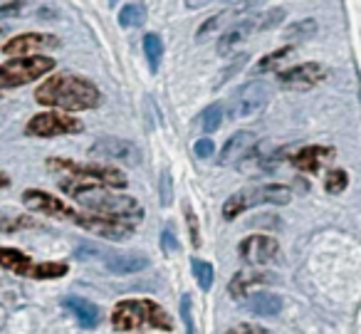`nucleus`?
<instances>
[{
    "mask_svg": "<svg viewBox=\"0 0 361 334\" xmlns=\"http://www.w3.org/2000/svg\"><path fill=\"white\" fill-rule=\"evenodd\" d=\"M317 32V23L314 20H300L295 25H290L285 30V37L287 40H300V37H310Z\"/></svg>",
    "mask_w": 361,
    "mask_h": 334,
    "instance_id": "31",
    "label": "nucleus"
},
{
    "mask_svg": "<svg viewBox=\"0 0 361 334\" xmlns=\"http://www.w3.org/2000/svg\"><path fill=\"white\" fill-rule=\"evenodd\" d=\"M193 154H196L198 159H211V156L216 154V146H213L211 139H198L196 146H193Z\"/></svg>",
    "mask_w": 361,
    "mask_h": 334,
    "instance_id": "35",
    "label": "nucleus"
},
{
    "mask_svg": "<svg viewBox=\"0 0 361 334\" xmlns=\"http://www.w3.org/2000/svg\"><path fill=\"white\" fill-rule=\"evenodd\" d=\"M146 20V6L144 3H126L119 11V23L121 28H139Z\"/></svg>",
    "mask_w": 361,
    "mask_h": 334,
    "instance_id": "23",
    "label": "nucleus"
},
{
    "mask_svg": "<svg viewBox=\"0 0 361 334\" xmlns=\"http://www.w3.org/2000/svg\"><path fill=\"white\" fill-rule=\"evenodd\" d=\"M20 225H32L30 218H11V220H0V230H13L20 228Z\"/></svg>",
    "mask_w": 361,
    "mask_h": 334,
    "instance_id": "39",
    "label": "nucleus"
},
{
    "mask_svg": "<svg viewBox=\"0 0 361 334\" xmlns=\"http://www.w3.org/2000/svg\"><path fill=\"white\" fill-rule=\"evenodd\" d=\"M255 30H260V18L257 16H250V18H245V20L235 23V25L228 28L226 35L218 40V52H221V55H228L231 50H235V45L245 42Z\"/></svg>",
    "mask_w": 361,
    "mask_h": 334,
    "instance_id": "17",
    "label": "nucleus"
},
{
    "mask_svg": "<svg viewBox=\"0 0 361 334\" xmlns=\"http://www.w3.org/2000/svg\"><path fill=\"white\" fill-rule=\"evenodd\" d=\"M329 159H334V149L329 146H305L292 156V164L305 174H319L322 164H326Z\"/></svg>",
    "mask_w": 361,
    "mask_h": 334,
    "instance_id": "18",
    "label": "nucleus"
},
{
    "mask_svg": "<svg viewBox=\"0 0 361 334\" xmlns=\"http://www.w3.org/2000/svg\"><path fill=\"white\" fill-rule=\"evenodd\" d=\"M282 20H285V11H282V8H277V11L267 13V16L262 18V20H260V30H270V28L280 25Z\"/></svg>",
    "mask_w": 361,
    "mask_h": 334,
    "instance_id": "34",
    "label": "nucleus"
},
{
    "mask_svg": "<svg viewBox=\"0 0 361 334\" xmlns=\"http://www.w3.org/2000/svg\"><path fill=\"white\" fill-rule=\"evenodd\" d=\"M238 253H240V258L245 260V263L262 265L277 258L280 245H277V240L270 238V235H247L240 243V248H238Z\"/></svg>",
    "mask_w": 361,
    "mask_h": 334,
    "instance_id": "14",
    "label": "nucleus"
},
{
    "mask_svg": "<svg viewBox=\"0 0 361 334\" xmlns=\"http://www.w3.org/2000/svg\"><path fill=\"white\" fill-rule=\"evenodd\" d=\"M228 334H265V329L257 327V324H238V327L228 329Z\"/></svg>",
    "mask_w": 361,
    "mask_h": 334,
    "instance_id": "38",
    "label": "nucleus"
},
{
    "mask_svg": "<svg viewBox=\"0 0 361 334\" xmlns=\"http://www.w3.org/2000/svg\"><path fill=\"white\" fill-rule=\"evenodd\" d=\"M223 124V105H211L208 109H203L201 114V126L206 134H213L218 131V126Z\"/></svg>",
    "mask_w": 361,
    "mask_h": 334,
    "instance_id": "28",
    "label": "nucleus"
},
{
    "mask_svg": "<svg viewBox=\"0 0 361 334\" xmlns=\"http://www.w3.org/2000/svg\"><path fill=\"white\" fill-rule=\"evenodd\" d=\"M65 193L77 198V203L94 210L97 215L121 220L126 225H134L144 218V208H141V203H136V198L124 193H111L104 186H80V189H70Z\"/></svg>",
    "mask_w": 361,
    "mask_h": 334,
    "instance_id": "2",
    "label": "nucleus"
},
{
    "mask_svg": "<svg viewBox=\"0 0 361 334\" xmlns=\"http://www.w3.org/2000/svg\"><path fill=\"white\" fill-rule=\"evenodd\" d=\"M102 263L109 273L114 275H131V273H141L144 268H149V258L141 253H106L102 250Z\"/></svg>",
    "mask_w": 361,
    "mask_h": 334,
    "instance_id": "15",
    "label": "nucleus"
},
{
    "mask_svg": "<svg viewBox=\"0 0 361 334\" xmlns=\"http://www.w3.org/2000/svg\"><path fill=\"white\" fill-rule=\"evenodd\" d=\"M37 105L57 107L67 112H87L102 105V92L94 82L87 77L72 75V72H60L52 75L37 87L35 92Z\"/></svg>",
    "mask_w": 361,
    "mask_h": 334,
    "instance_id": "1",
    "label": "nucleus"
},
{
    "mask_svg": "<svg viewBox=\"0 0 361 334\" xmlns=\"http://www.w3.org/2000/svg\"><path fill=\"white\" fill-rule=\"evenodd\" d=\"M0 268L11 270L16 275H30L32 260L18 248H0Z\"/></svg>",
    "mask_w": 361,
    "mask_h": 334,
    "instance_id": "22",
    "label": "nucleus"
},
{
    "mask_svg": "<svg viewBox=\"0 0 361 334\" xmlns=\"http://www.w3.org/2000/svg\"><path fill=\"white\" fill-rule=\"evenodd\" d=\"M23 203L30 210H35V213H45V215H50V218L75 220V215H77L65 201H60L57 196L47 193V191H40V189H27L25 193H23Z\"/></svg>",
    "mask_w": 361,
    "mask_h": 334,
    "instance_id": "11",
    "label": "nucleus"
},
{
    "mask_svg": "<svg viewBox=\"0 0 361 334\" xmlns=\"http://www.w3.org/2000/svg\"><path fill=\"white\" fill-rule=\"evenodd\" d=\"M171 201H173V189H171V174H169V171H164V174H161V203L171 205Z\"/></svg>",
    "mask_w": 361,
    "mask_h": 334,
    "instance_id": "36",
    "label": "nucleus"
},
{
    "mask_svg": "<svg viewBox=\"0 0 361 334\" xmlns=\"http://www.w3.org/2000/svg\"><path fill=\"white\" fill-rule=\"evenodd\" d=\"M250 312L260 314V317H275L282 312V297L275 292H255L247 302Z\"/></svg>",
    "mask_w": 361,
    "mask_h": 334,
    "instance_id": "20",
    "label": "nucleus"
},
{
    "mask_svg": "<svg viewBox=\"0 0 361 334\" xmlns=\"http://www.w3.org/2000/svg\"><path fill=\"white\" fill-rule=\"evenodd\" d=\"M270 95H272V90L267 82H260V80L247 82V85H243L240 90L231 97V102H228V117H231L233 121L255 117L257 112L265 109V105L270 102Z\"/></svg>",
    "mask_w": 361,
    "mask_h": 334,
    "instance_id": "7",
    "label": "nucleus"
},
{
    "mask_svg": "<svg viewBox=\"0 0 361 334\" xmlns=\"http://www.w3.org/2000/svg\"><path fill=\"white\" fill-rule=\"evenodd\" d=\"M67 275V265L65 263H40V265H32L30 275L27 278L32 280H60Z\"/></svg>",
    "mask_w": 361,
    "mask_h": 334,
    "instance_id": "25",
    "label": "nucleus"
},
{
    "mask_svg": "<svg viewBox=\"0 0 361 334\" xmlns=\"http://www.w3.org/2000/svg\"><path fill=\"white\" fill-rule=\"evenodd\" d=\"M252 146H257V139L252 131H235V134L226 141V146H223L221 156H218V164L221 166L238 164V161H243L250 154Z\"/></svg>",
    "mask_w": 361,
    "mask_h": 334,
    "instance_id": "16",
    "label": "nucleus"
},
{
    "mask_svg": "<svg viewBox=\"0 0 361 334\" xmlns=\"http://www.w3.org/2000/svg\"><path fill=\"white\" fill-rule=\"evenodd\" d=\"M191 270H193V278L198 280V285H201L203 292H208L213 285V265L206 263V260H191Z\"/></svg>",
    "mask_w": 361,
    "mask_h": 334,
    "instance_id": "27",
    "label": "nucleus"
},
{
    "mask_svg": "<svg viewBox=\"0 0 361 334\" xmlns=\"http://www.w3.org/2000/svg\"><path fill=\"white\" fill-rule=\"evenodd\" d=\"M62 304H65V307L75 314L77 322H80L85 329H94L97 324H99V307H97V304H92L90 299L77 297V294H70V297L62 299Z\"/></svg>",
    "mask_w": 361,
    "mask_h": 334,
    "instance_id": "19",
    "label": "nucleus"
},
{
    "mask_svg": "<svg viewBox=\"0 0 361 334\" xmlns=\"http://www.w3.org/2000/svg\"><path fill=\"white\" fill-rule=\"evenodd\" d=\"M161 248H164L166 255H176V253H178V240L173 238L171 228H166L164 233H161Z\"/></svg>",
    "mask_w": 361,
    "mask_h": 334,
    "instance_id": "37",
    "label": "nucleus"
},
{
    "mask_svg": "<svg viewBox=\"0 0 361 334\" xmlns=\"http://www.w3.org/2000/svg\"><path fill=\"white\" fill-rule=\"evenodd\" d=\"M144 52H146V60H149L151 72L156 75V70H159V65H161V57H164V40H161L156 32H149V35L144 37Z\"/></svg>",
    "mask_w": 361,
    "mask_h": 334,
    "instance_id": "24",
    "label": "nucleus"
},
{
    "mask_svg": "<svg viewBox=\"0 0 361 334\" xmlns=\"http://www.w3.org/2000/svg\"><path fill=\"white\" fill-rule=\"evenodd\" d=\"M270 280H272V275H265V273H235V278L228 282V292H231L233 299H243L252 285L270 282Z\"/></svg>",
    "mask_w": 361,
    "mask_h": 334,
    "instance_id": "21",
    "label": "nucleus"
},
{
    "mask_svg": "<svg viewBox=\"0 0 361 334\" xmlns=\"http://www.w3.org/2000/svg\"><path fill=\"white\" fill-rule=\"evenodd\" d=\"M324 75L326 72L319 62H305V65H297L285 72H277V82H280L285 90L302 92V90H312L314 85H319V82L324 80Z\"/></svg>",
    "mask_w": 361,
    "mask_h": 334,
    "instance_id": "12",
    "label": "nucleus"
},
{
    "mask_svg": "<svg viewBox=\"0 0 361 334\" xmlns=\"http://www.w3.org/2000/svg\"><path fill=\"white\" fill-rule=\"evenodd\" d=\"M292 201V191L282 184H265L255 186V189L238 191L223 203V218L235 220L243 210L255 208V205H287Z\"/></svg>",
    "mask_w": 361,
    "mask_h": 334,
    "instance_id": "5",
    "label": "nucleus"
},
{
    "mask_svg": "<svg viewBox=\"0 0 361 334\" xmlns=\"http://www.w3.org/2000/svg\"><path fill=\"white\" fill-rule=\"evenodd\" d=\"M60 40L55 35H42V32H25V35H16L3 45V55L16 57H35V52L45 50V47H57Z\"/></svg>",
    "mask_w": 361,
    "mask_h": 334,
    "instance_id": "13",
    "label": "nucleus"
},
{
    "mask_svg": "<svg viewBox=\"0 0 361 334\" xmlns=\"http://www.w3.org/2000/svg\"><path fill=\"white\" fill-rule=\"evenodd\" d=\"M346 184H349V176H346V171H341V169H334L324 176L326 193H341V191L346 189Z\"/></svg>",
    "mask_w": 361,
    "mask_h": 334,
    "instance_id": "30",
    "label": "nucleus"
},
{
    "mask_svg": "<svg viewBox=\"0 0 361 334\" xmlns=\"http://www.w3.org/2000/svg\"><path fill=\"white\" fill-rule=\"evenodd\" d=\"M186 223H188V233H191V243L196 245V248H201V230H198L196 213H193L188 203H186Z\"/></svg>",
    "mask_w": 361,
    "mask_h": 334,
    "instance_id": "33",
    "label": "nucleus"
},
{
    "mask_svg": "<svg viewBox=\"0 0 361 334\" xmlns=\"http://www.w3.org/2000/svg\"><path fill=\"white\" fill-rule=\"evenodd\" d=\"M75 223L82 225L85 230L97 233L99 238L116 240V243L129 240L131 233H134V225H126V223H121V220H111V218H104V215H97V213H85V215L77 213Z\"/></svg>",
    "mask_w": 361,
    "mask_h": 334,
    "instance_id": "10",
    "label": "nucleus"
},
{
    "mask_svg": "<svg viewBox=\"0 0 361 334\" xmlns=\"http://www.w3.org/2000/svg\"><path fill=\"white\" fill-rule=\"evenodd\" d=\"M82 129H85V124L77 117L60 114V112H42L25 124L27 136H67Z\"/></svg>",
    "mask_w": 361,
    "mask_h": 334,
    "instance_id": "8",
    "label": "nucleus"
},
{
    "mask_svg": "<svg viewBox=\"0 0 361 334\" xmlns=\"http://www.w3.org/2000/svg\"><path fill=\"white\" fill-rule=\"evenodd\" d=\"M290 52H292V47L287 45V47H280V50H275V52H270V55H265L260 62L255 65V72L260 75V72H270V70H275L277 65H280L285 57H290Z\"/></svg>",
    "mask_w": 361,
    "mask_h": 334,
    "instance_id": "29",
    "label": "nucleus"
},
{
    "mask_svg": "<svg viewBox=\"0 0 361 334\" xmlns=\"http://www.w3.org/2000/svg\"><path fill=\"white\" fill-rule=\"evenodd\" d=\"M23 8V3H8V6H0V18H11V16H18Z\"/></svg>",
    "mask_w": 361,
    "mask_h": 334,
    "instance_id": "40",
    "label": "nucleus"
},
{
    "mask_svg": "<svg viewBox=\"0 0 361 334\" xmlns=\"http://www.w3.org/2000/svg\"><path fill=\"white\" fill-rule=\"evenodd\" d=\"M111 324L116 332H134L139 327H156V329H173V319L161 304L154 299H121L111 312Z\"/></svg>",
    "mask_w": 361,
    "mask_h": 334,
    "instance_id": "4",
    "label": "nucleus"
},
{
    "mask_svg": "<svg viewBox=\"0 0 361 334\" xmlns=\"http://www.w3.org/2000/svg\"><path fill=\"white\" fill-rule=\"evenodd\" d=\"M52 67H55V60L47 55L8 60L6 65H0V90H13V87L30 85L37 77L47 75Z\"/></svg>",
    "mask_w": 361,
    "mask_h": 334,
    "instance_id": "6",
    "label": "nucleus"
},
{
    "mask_svg": "<svg viewBox=\"0 0 361 334\" xmlns=\"http://www.w3.org/2000/svg\"><path fill=\"white\" fill-rule=\"evenodd\" d=\"M90 154L94 159H111V161H121V164H139L141 161V151L136 149L131 141L126 139H116V136H102L94 144L90 146Z\"/></svg>",
    "mask_w": 361,
    "mask_h": 334,
    "instance_id": "9",
    "label": "nucleus"
},
{
    "mask_svg": "<svg viewBox=\"0 0 361 334\" xmlns=\"http://www.w3.org/2000/svg\"><path fill=\"white\" fill-rule=\"evenodd\" d=\"M180 319L186 324V334H196V324H193V314H191V297L188 294L180 297Z\"/></svg>",
    "mask_w": 361,
    "mask_h": 334,
    "instance_id": "32",
    "label": "nucleus"
},
{
    "mask_svg": "<svg viewBox=\"0 0 361 334\" xmlns=\"http://www.w3.org/2000/svg\"><path fill=\"white\" fill-rule=\"evenodd\" d=\"M6 186H11V179L6 174H0V189H6Z\"/></svg>",
    "mask_w": 361,
    "mask_h": 334,
    "instance_id": "41",
    "label": "nucleus"
},
{
    "mask_svg": "<svg viewBox=\"0 0 361 334\" xmlns=\"http://www.w3.org/2000/svg\"><path fill=\"white\" fill-rule=\"evenodd\" d=\"M47 169L55 174L62 191L80 189V186H111V189H124L129 181L121 171L102 164H75L67 159H50Z\"/></svg>",
    "mask_w": 361,
    "mask_h": 334,
    "instance_id": "3",
    "label": "nucleus"
},
{
    "mask_svg": "<svg viewBox=\"0 0 361 334\" xmlns=\"http://www.w3.org/2000/svg\"><path fill=\"white\" fill-rule=\"evenodd\" d=\"M0 35H6V30H0Z\"/></svg>",
    "mask_w": 361,
    "mask_h": 334,
    "instance_id": "42",
    "label": "nucleus"
},
{
    "mask_svg": "<svg viewBox=\"0 0 361 334\" xmlns=\"http://www.w3.org/2000/svg\"><path fill=\"white\" fill-rule=\"evenodd\" d=\"M228 16H231V11H223V13H218V16L208 18V20L203 23L201 28H198V32H196V42H206L211 35H216V32L223 28V23H226V18H228Z\"/></svg>",
    "mask_w": 361,
    "mask_h": 334,
    "instance_id": "26",
    "label": "nucleus"
}]
</instances>
